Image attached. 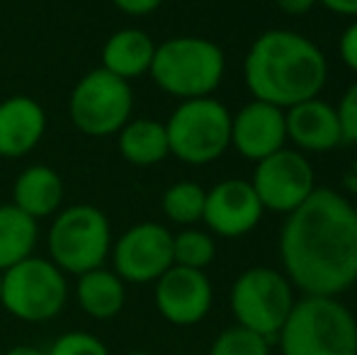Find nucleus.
Wrapping results in <instances>:
<instances>
[{
    "label": "nucleus",
    "mask_w": 357,
    "mask_h": 355,
    "mask_svg": "<svg viewBox=\"0 0 357 355\" xmlns=\"http://www.w3.org/2000/svg\"><path fill=\"white\" fill-rule=\"evenodd\" d=\"M63 202V180L49 166H29L13 185V204L32 219L54 217Z\"/></svg>",
    "instance_id": "a211bd4d"
},
{
    "label": "nucleus",
    "mask_w": 357,
    "mask_h": 355,
    "mask_svg": "<svg viewBox=\"0 0 357 355\" xmlns=\"http://www.w3.org/2000/svg\"><path fill=\"white\" fill-rule=\"evenodd\" d=\"M117 137L119 153L132 166H155V163L165 161L170 156L168 132H165V124L158 122V119H129L117 132Z\"/></svg>",
    "instance_id": "aec40b11"
},
{
    "label": "nucleus",
    "mask_w": 357,
    "mask_h": 355,
    "mask_svg": "<svg viewBox=\"0 0 357 355\" xmlns=\"http://www.w3.org/2000/svg\"><path fill=\"white\" fill-rule=\"evenodd\" d=\"M287 142L301 153H326L343 144V129L335 105L321 98L304 100L284 109Z\"/></svg>",
    "instance_id": "2eb2a0df"
},
{
    "label": "nucleus",
    "mask_w": 357,
    "mask_h": 355,
    "mask_svg": "<svg viewBox=\"0 0 357 355\" xmlns=\"http://www.w3.org/2000/svg\"><path fill=\"white\" fill-rule=\"evenodd\" d=\"M47 355H109L107 346L98 336L88 331H68L61 333L49 346Z\"/></svg>",
    "instance_id": "393cba45"
},
{
    "label": "nucleus",
    "mask_w": 357,
    "mask_h": 355,
    "mask_svg": "<svg viewBox=\"0 0 357 355\" xmlns=\"http://www.w3.org/2000/svg\"><path fill=\"white\" fill-rule=\"evenodd\" d=\"M66 299V273H61L49 258L29 256L3 273L0 304L20 322H52L63 312Z\"/></svg>",
    "instance_id": "0eeeda50"
},
{
    "label": "nucleus",
    "mask_w": 357,
    "mask_h": 355,
    "mask_svg": "<svg viewBox=\"0 0 357 355\" xmlns=\"http://www.w3.org/2000/svg\"><path fill=\"white\" fill-rule=\"evenodd\" d=\"M155 309L173 326H195L212 312L214 289L204 270L170 266L155 280Z\"/></svg>",
    "instance_id": "f8f14e48"
},
{
    "label": "nucleus",
    "mask_w": 357,
    "mask_h": 355,
    "mask_svg": "<svg viewBox=\"0 0 357 355\" xmlns=\"http://www.w3.org/2000/svg\"><path fill=\"white\" fill-rule=\"evenodd\" d=\"M155 54V42L137 27L119 29L109 34L102 47V68L122 81H134L151 71Z\"/></svg>",
    "instance_id": "f3484780"
},
{
    "label": "nucleus",
    "mask_w": 357,
    "mask_h": 355,
    "mask_svg": "<svg viewBox=\"0 0 357 355\" xmlns=\"http://www.w3.org/2000/svg\"><path fill=\"white\" fill-rule=\"evenodd\" d=\"M287 124L284 109L263 100H250L231 114V146L245 161H263L284 149Z\"/></svg>",
    "instance_id": "4468645a"
},
{
    "label": "nucleus",
    "mask_w": 357,
    "mask_h": 355,
    "mask_svg": "<svg viewBox=\"0 0 357 355\" xmlns=\"http://www.w3.org/2000/svg\"><path fill=\"white\" fill-rule=\"evenodd\" d=\"M243 76L253 100L287 109L319 98L328 81V61L304 34L291 29H268L250 44Z\"/></svg>",
    "instance_id": "f03ea898"
},
{
    "label": "nucleus",
    "mask_w": 357,
    "mask_h": 355,
    "mask_svg": "<svg viewBox=\"0 0 357 355\" xmlns=\"http://www.w3.org/2000/svg\"><path fill=\"white\" fill-rule=\"evenodd\" d=\"M278 341L282 355H357V319L338 297L304 294Z\"/></svg>",
    "instance_id": "7ed1b4c3"
},
{
    "label": "nucleus",
    "mask_w": 357,
    "mask_h": 355,
    "mask_svg": "<svg viewBox=\"0 0 357 355\" xmlns=\"http://www.w3.org/2000/svg\"><path fill=\"white\" fill-rule=\"evenodd\" d=\"M343 188L348 190V192L357 195V158L353 161V166L348 168V173H345V178H343Z\"/></svg>",
    "instance_id": "7c9ffc66"
},
{
    "label": "nucleus",
    "mask_w": 357,
    "mask_h": 355,
    "mask_svg": "<svg viewBox=\"0 0 357 355\" xmlns=\"http://www.w3.org/2000/svg\"><path fill=\"white\" fill-rule=\"evenodd\" d=\"M3 355H47V353L39 351V348H34V346H13L10 351H5Z\"/></svg>",
    "instance_id": "2f4dec72"
},
{
    "label": "nucleus",
    "mask_w": 357,
    "mask_h": 355,
    "mask_svg": "<svg viewBox=\"0 0 357 355\" xmlns=\"http://www.w3.org/2000/svg\"><path fill=\"white\" fill-rule=\"evenodd\" d=\"M338 52L345 66L357 73V20H353V22L343 29L340 42H338Z\"/></svg>",
    "instance_id": "bb28decb"
},
{
    "label": "nucleus",
    "mask_w": 357,
    "mask_h": 355,
    "mask_svg": "<svg viewBox=\"0 0 357 355\" xmlns=\"http://www.w3.org/2000/svg\"><path fill=\"white\" fill-rule=\"evenodd\" d=\"M0 355H3V351H0Z\"/></svg>",
    "instance_id": "f704fd0d"
},
{
    "label": "nucleus",
    "mask_w": 357,
    "mask_h": 355,
    "mask_svg": "<svg viewBox=\"0 0 357 355\" xmlns=\"http://www.w3.org/2000/svg\"><path fill=\"white\" fill-rule=\"evenodd\" d=\"M280 261L291 287L338 297L357 282V207L333 188H316L287 214Z\"/></svg>",
    "instance_id": "f257e3e1"
},
{
    "label": "nucleus",
    "mask_w": 357,
    "mask_h": 355,
    "mask_svg": "<svg viewBox=\"0 0 357 355\" xmlns=\"http://www.w3.org/2000/svg\"><path fill=\"white\" fill-rule=\"evenodd\" d=\"M209 355H270V341L236 324L214 338Z\"/></svg>",
    "instance_id": "b1692460"
},
{
    "label": "nucleus",
    "mask_w": 357,
    "mask_h": 355,
    "mask_svg": "<svg viewBox=\"0 0 357 355\" xmlns=\"http://www.w3.org/2000/svg\"><path fill=\"white\" fill-rule=\"evenodd\" d=\"M275 3L287 15H306L314 10V5H319V0H275Z\"/></svg>",
    "instance_id": "c756f323"
},
{
    "label": "nucleus",
    "mask_w": 357,
    "mask_h": 355,
    "mask_svg": "<svg viewBox=\"0 0 357 355\" xmlns=\"http://www.w3.org/2000/svg\"><path fill=\"white\" fill-rule=\"evenodd\" d=\"M114 273L124 285H149L173 266V234L155 222L129 227L112 246Z\"/></svg>",
    "instance_id": "9b49d317"
},
{
    "label": "nucleus",
    "mask_w": 357,
    "mask_h": 355,
    "mask_svg": "<svg viewBox=\"0 0 357 355\" xmlns=\"http://www.w3.org/2000/svg\"><path fill=\"white\" fill-rule=\"evenodd\" d=\"M326 10L335 15H343V17H355L357 20V0H319Z\"/></svg>",
    "instance_id": "c85d7f7f"
},
{
    "label": "nucleus",
    "mask_w": 357,
    "mask_h": 355,
    "mask_svg": "<svg viewBox=\"0 0 357 355\" xmlns=\"http://www.w3.org/2000/svg\"><path fill=\"white\" fill-rule=\"evenodd\" d=\"M47 132V114L37 100L13 95L0 103V158H22Z\"/></svg>",
    "instance_id": "dca6fc26"
},
{
    "label": "nucleus",
    "mask_w": 357,
    "mask_h": 355,
    "mask_svg": "<svg viewBox=\"0 0 357 355\" xmlns=\"http://www.w3.org/2000/svg\"><path fill=\"white\" fill-rule=\"evenodd\" d=\"M250 185L263 209L289 214L311 197L316 190V173L306 153L284 146L255 163Z\"/></svg>",
    "instance_id": "9d476101"
},
{
    "label": "nucleus",
    "mask_w": 357,
    "mask_h": 355,
    "mask_svg": "<svg viewBox=\"0 0 357 355\" xmlns=\"http://www.w3.org/2000/svg\"><path fill=\"white\" fill-rule=\"evenodd\" d=\"M134 93L122 78L102 66L85 73L68 98V114L75 129L88 137H112L132 119Z\"/></svg>",
    "instance_id": "1a4fd4ad"
},
{
    "label": "nucleus",
    "mask_w": 357,
    "mask_h": 355,
    "mask_svg": "<svg viewBox=\"0 0 357 355\" xmlns=\"http://www.w3.org/2000/svg\"><path fill=\"white\" fill-rule=\"evenodd\" d=\"M263 214L265 209L250 180L229 178L207 190L202 222L216 236L241 239L258 227Z\"/></svg>",
    "instance_id": "ddd939ff"
},
{
    "label": "nucleus",
    "mask_w": 357,
    "mask_h": 355,
    "mask_svg": "<svg viewBox=\"0 0 357 355\" xmlns=\"http://www.w3.org/2000/svg\"><path fill=\"white\" fill-rule=\"evenodd\" d=\"M39 229L37 219L24 214L15 204H0V270H8L24 258L34 256Z\"/></svg>",
    "instance_id": "412c9836"
},
{
    "label": "nucleus",
    "mask_w": 357,
    "mask_h": 355,
    "mask_svg": "<svg viewBox=\"0 0 357 355\" xmlns=\"http://www.w3.org/2000/svg\"><path fill=\"white\" fill-rule=\"evenodd\" d=\"M226 73V56L219 44L204 37H173L155 44L149 76L163 93L183 100L212 98Z\"/></svg>",
    "instance_id": "20e7f679"
},
{
    "label": "nucleus",
    "mask_w": 357,
    "mask_h": 355,
    "mask_svg": "<svg viewBox=\"0 0 357 355\" xmlns=\"http://www.w3.org/2000/svg\"><path fill=\"white\" fill-rule=\"evenodd\" d=\"M0 294H3V270H0Z\"/></svg>",
    "instance_id": "72a5a7b5"
},
{
    "label": "nucleus",
    "mask_w": 357,
    "mask_h": 355,
    "mask_svg": "<svg viewBox=\"0 0 357 355\" xmlns=\"http://www.w3.org/2000/svg\"><path fill=\"white\" fill-rule=\"evenodd\" d=\"M49 261L61 273L83 275L102 268L112 251V234L102 209L93 204H73L56 212L47 234Z\"/></svg>",
    "instance_id": "39448f33"
},
{
    "label": "nucleus",
    "mask_w": 357,
    "mask_h": 355,
    "mask_svg": "<svg viewBox=\"0 0 357 355\" xmlns=\"http://www.w3.org/2000/svg\"><path fill=\"white\" fill-rule=\"evenodd\" d=\"M127 355H153V353H149V351H132V353H127Z\"/></svg>",
    "instance_id": "473e14b6"
},
{
    "label": "nucleus",
    "mask_w": 357,
    "mask_h": 355,
    "mask_svg": "<svg viewBox=\"0 0 357 355\" xmlns=\"http://www.w3.org/2000/svg\"><path fill=\"white\" fill-rule=\"evenodd\" d=\"M204 199H207V190L202 185L192 183V180H180V183H173L163 192L160 207H163V214L173 224L192 227V224L202 222Z\"/></svg>",
    "instance_id": "4be33fe9"
},
{
    "label": "nucleus",
    "mask_w": 357,
    "mask_h": 355,
    "mask_svg": "<svg viewBox=\"0 0 357 355\" xmlns=\"http://www.w3.org/2000/svg\"><path fill=\"white\" fill-rule=\"evenodd\" d=\"M294 287L282 270L255 266L236 278L231 287V312L236 324L275 341L294 307Z\"/></svg>",
    "instance_id": "6e6552de"
},
{
    "label": "nucleus",
    "mask_w": 357,
    "mask_h": 355,
    "mask_svg": "<svg viewBox=\"0 0 357 355\" xmlns=\"http://www.w3.org/2000/svg\"><path fill=\"white\" fill-rule=\"evenodd\" d=\"M75 299L90 319L109 322L124 309V299H127L124 280L107 268L88 270V273L78 275Z\"/></svg>",
    "instance_id": "6ab92c4d"
},
{
    "label": "nucleus",
    "mask_w": 357,
    "mask_h": 355,
    "mask_svg": "<svg viewBox=\"0 0 357 355\" xmlns=\"http://www.w3.org/2000/svg\"><path fill=\"white\" fill-rule=\"evenodd\" d=\"M114 8H119L127 15H151L153 10H158L163 5V0H112Z\"/></svg>",
    "instance_id": "cd10ccee"
},
{
    "label": "nucleus",
    "mask_w": 357,
    "mask_h": 355,
    "mask_svg": "<svg viewBox=\"0 0 357 355\" xmlns=\"http://www.w3.org/2000/svg\"><path fill=\"white\" fill-rule=\"evenodd\" d=\"M170 156L190 166H207L231 146V112L216 98L183 100L165 122Z\"/></svg>",
    "instance_id": "423d86ee"
},
{
    "label": "nucleus",
    "mask_w": 357,
    "mask_h": 355,
    "mask_svg": "<svg viewBox=\"0 0 357 355\" xmlns=\"http://www.w3.org/2000/svg\"><path fill=\"white\" fill-rule=\"evenodd\" d=\"M335 112L343 129V142L357 144V81L343 93L340 103L335 105Z\"/></svg>",
    "instance_id": "a878e982"
},
{
    "label": "nucleus",
    "mask_w": 357,
    "mask_h": 355,
    "mask_svg": "<svg viewBox=\"0 0 357 355\" xmlns=\"http://www.w3.org/2000/svg\"><path fill=\"white\" fill-rule=\"evenodd\" d=\"M216 256V243L209 232L195 227H185L183 232L173 234V266L204 270L212 266Z\"/></svg>",
    "instance_id": "5701e85b"
}]
</instances>
